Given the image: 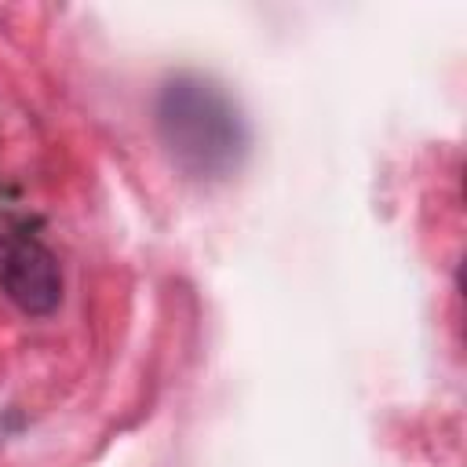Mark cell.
I'll return each mask as SVG.
<instances>
[{
  "label": "cell",
  "instance_id": "cell-1",
  "mask_svg": "<svg viewBox=\"0 0 467 467\" xmlns=\"http://www.w3.org/2000/svg\"><path fill=\"white\" fill-rule=\"evenodd\" d=\"M153 128L164 157L201 182L234 175L248 150V124L234 95L201 73H175L161 84Z\"/></svg>",
  "mask_w": 467,
  "mask_h": 467
},
{
  "label": "cell",
  "instance_id": "cell-2",
  "mask_svg": "<svg viewBox=\"0 0 467 467\" xmlns=\"http://www.w3.org/2000/svg\"><path fill=\"white\" fill-rule=\"evenodd\" d=\"M0 288L29 317L55 314L62 303V270L55 252L33 234H0Z\"/></svg>",
  "mask_w": 467,
  "mask_h": 467
}]
</instances>
